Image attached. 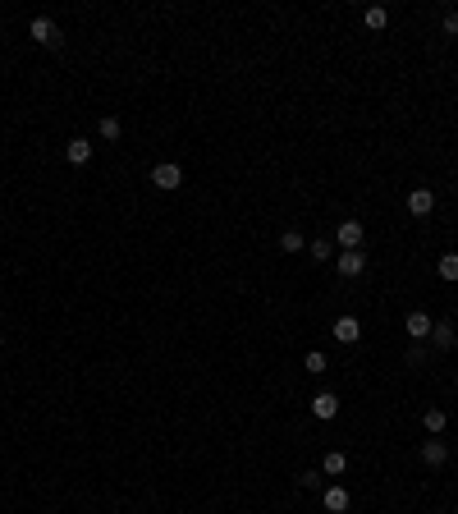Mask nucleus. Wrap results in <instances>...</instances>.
<instances>
[{"label":"nucleus","instance_id":"nucleus-1","mask_svg":"<svg viewBox=\"0 0 458 514\" xmlns=\"http://www.w3.org/2000/svg\"><path fill=\"white\" fill-rule=\"evenodd\" d=\"M151 184L161 193H174L183 184V166H179V161H161V166H151Z\"/></svg>","mask_w":458,"mask_h":514},{"label":"nucleus","instance_id":"nucleus-8","mask_svg":"<svg viewBox=\"0 0 458 514\" xmlns=\"http://www.w3.org/2000/svg\"><path fill=\"white\" fill-rule=\"evenodd\" d=\"M408 211H413V216H431L435 211V193L431 189H413L408 193Z\"/></svg>","mask_w":458,"mask_h":514},{"label":"nucleus","instance_id":"nucleus-15","mask_svg":"<svg viewBox=\"0 0 458 514\" xmlns=\"http://www.w3.org/2000/svg\"><path fill=\"white\" fill-rule=\"evenodd\" d=\"M362 23L372 28V33H381V28L389 23V9H385V5H372V9H367V14H362Z\"/></svg>","mask_w":458,"mask_h":514},{"label":"nucleus","instance_id":"nucleus-22","mask_svg":"<svg viewBox=\"0 0 458 514\" xmlns=\"http://www.w3.org/2000/svg\"><path fill=\"white\" fill-rule=\"evenodd\" d=\"M298 487H303V491H316L321 487V473H303V478H298Z\"/></svg>","mask_w":458,"mask_h":514},{"label":"nucleus","instance_id":"nucleus-19","mask_svg":"<svg viewBox=\"0 0 458 514\" xmlns=\"http://www.w3.org/2000/svg\"><path fill=\"white\" fill-rule=\"evenodd\" d=\"M280 248H285V253H303V235H298V230H285V235H280Z\"/></svg>","mask_w":458,"mask_h":514},{"label":"nucleus","instance_id":"nucleus-11","mask_svg":"<svg viewBox=\"0 0 458 514\" xmlns=\"http://www.w3.org/2000/svg\"><path fill=\"white\" fill-rule=\"evenodd\" d=\"M321 505H326L330 514H344L348 505H353V496H348L344 487H326V491H321Z\"/></svg>","mask_w":458,"mask_h":514},{"label":"nucleus","instance_id":"nucleus-5","mask_svg":"<svg viewBox=\"0 0 458 514\" xmlns=\"http://www.w3.org/2000/svg\"><path fill=\"white\" fill-rule=\"evenodd\" d=\"M330 335H335L339 345H357V340H362V322H357V317H335Z\"/></svg>","mask_w":458,"mask_h":514},{"label":"nucleus","instance_id":"nucleus-18","mask_svg":"<svg viewBox=\"0 0 458 514\" xmlns=\"http://www.w3.org/2000/svg\"><path fill=\"white\" fill-rule=\"evenodd\" d=\"M303 367H307V372H311V376H321V372H326V367H330V363H326V354H321V349H311V354L303 358Z\"/></svg>","mask_w":458,"mask_h":514},{"label":"nucleus","instance_id":"nucleus-20","mask_svg":"<svg viewBox=\"0 0 458 514\" xmlns=\"http://www.w3.org/2000/svg\"><path fill=\"white\" fill-rule=\"evenodd\" d=\"M101 138H105V143L120 138V120H115V115H105V120H101Z\"/></svg>","mask_w":458,"mask_h":514},{"label":"nucleus","instance_id":"nucleus-12","mask_svg":"<svg viewBox=\"0 0 458 514\" xmlns=\"http://www.w3.org/2000/svg\"><path fill=\"white\" fill-rule=\"evenodd\" d=\"M431 345H435V349H454V345H458V331H454L450 322H435V326H431Z\"/></svg>","mask_w":458,"mask_h":514},{"label":"nucleus","instance_id":"nucleus-4","mask_svg":"<svg viewBox=\"0 0 458 514\" xmlns=\"http://www.w3.org/2000/svg\"><path fill=\"white\" fill-rule=\"evenodd\" d=\"M362 239H367V225H362V220H339V248H344V253L362 248Z\"/></svg>","mask_w":458,"mask_h":514},{"label":"nucleus","instance_id":"nucleus-14","mask_svg":"<svg viewBox=\"0 0 458 514\" xmlns=\"http://www.w3.org/2000/svg\"><path fill=\"white\" fill-rule=\"evenodd\" d=\"M422 428L431 432V436H440L445 428H450V413H445V409H426L422 413Z\"/></svg>","mask_w":458,"mask_h":514},{"label":"nucleus","instance_id":"nucleus-9","mask_svg":"<svg viewBox=\"0 0 458 514\" xmlns=\"http://www.w3.org/2000/svg\"><path fill=\"white\" fill-rule=\"evenodd\" d=\"M422 464L426 469H445V464H450V445L445 441H426L422 445Z\"/></svg>","mask_w":458,"mask_h":514},{"label":"nucleus","instance_id":"nucleus-2","mask_svg":"<svg viewBox=\"0 0 458 514\" xmlns=\"http://www.w3.org/2000/svg\"><path fill=\"white\" fill-rule=\"evenodd\" d=\"M28 33H33V42L51 46V51H55V46L64 42V37H60V23H55V18H46V14H37L33 23H28Z\"/></svg>","mask_w":458,"mask_h":514},{"label":"nucleus","instance_id":"nucleus-13","mask_svg":"<svg viewBox=\"0 0 458 514\" xmlns=\"http://www.w3.org/2000/svg\"><path fill=\"white\" fill-rule=\"evenodd\" d=\"M344 469H348V454L344 450H330L326 459H321V473H326V478H339Z\"/></svg>","mask_w":458,"mask_h":514},{"label":"nucleus","instance_id":"nucleus-17","mask_svg":"<svg viewBox=\"0 0 458 514\" xmlns=\"http://www.w3.org/2000/svg\"><path fill=\"white\" fill-rule=\"evenodd\" d=\"M307 253H311V262H330L335 257V244H330V239H311Z\"/></svg>","mask_w":458,"mask_h":514},{"label":"nucleus","instance_id":"nucleus-7","mask_svg":"<svg viewBox=\"0 0 458 514\" xmlns=\"http://www.w3.org/2000/svg\"><path fill=\"white\" fill-rule=\"evenodd\" d=\"M335 262H339V276H348V280L367 271V253H362V248H353V253H339Z\"/></svg>","mask_w":458,"mask_h":514},{"label":"nucleus","instance_id":"nucleus-10","mask_svg":"<svg viewBox=\"0 0 458 514\" xmlns=\"http://www.w3.org/2000/svg\"><path fill=\"white\" fill-rule=\"evenodd\" d=\"M64 161H69V166H87V161H92V143L87 138H69L64 143Z\"/></svg>","mask_w":458,"mask_h":514},{"label":"nucleus","instance_id":"nucleus-23","mask_svg":"<svg viewBox=\"0 0 458 514\" xmlns=\"http://www.w3.org/2000/svg\"><path fill=\"white\" fill-rule=\"evenodd\" d=\"M445 33L458 37V9H450V14H445Z\"/></svg>","mask_w":458,"mask_h":514},{"label":"nucleus","instance_id":"nucleus-16","mask_svg":"<svg viewBox=\"0 0 458 514\" xmlns=\"http://www.w3.org/2000/svg\"><path fill=\"white\" fill-rule=\"evenodd\" d=\"M435 276L440 280H458V253H445L440 262H435Z\"/></svg>","mask_w":458,"mask_h":514},{"label":"nucleus","instance_id":"nucleus-24","mask_svg":"<svg viewBox=\"0 0 458 514\" xmlns=\"http://www.w3.org/2000/svg\"><path fill=\"white\" fill-rule=\"evenodd\" d=\"M0 345H5V331H0Z\"/></svg>","mask_w":458,"mask_h":514},{"label":"nucleus","instance_id":"nucleus-3","mask_svg":"<svg viewBox=\"0 0 458 514\" xmlns=\"http://www.w3.org/2000/svg\"><path fill=\"white\" fill-rule=\"evenodd\" d=\"M431 326H435V322H431V317H426V313H422V308H413V313H408V317H403V331H408V335H413V345H422V340H431Z\"/></svg>","mask_w":458,"mask_h":514},{"label":"nucleus","instance_id":"nucleus-21","mask_svg":"<svg viewBox=\"0 0 458 514\" xmlns=\"http://www.w3.org/2000/svg\"><path fill=\"white\" fill-rule=\"evenodd\" d=\"M408 363L422 367V363H426V345H413V349H408Z\"/></svg>","mask_w":458,"mask_h":514},{"label":"nucleus","instance_id":"nucleus-6","mask_svg":"<svg viewBox=\"0 0 458 514\" xmlns=\"http://www.w3.org/2000/svg\"><path fill=\"white\" fill-rule=\"evenodd\" d=\"M311 413H316L321 423H330V418H339V395L335 391H321L316 400H311Z\"/></svg>","mask_w":458,"mask_h":514}]
</instances>
